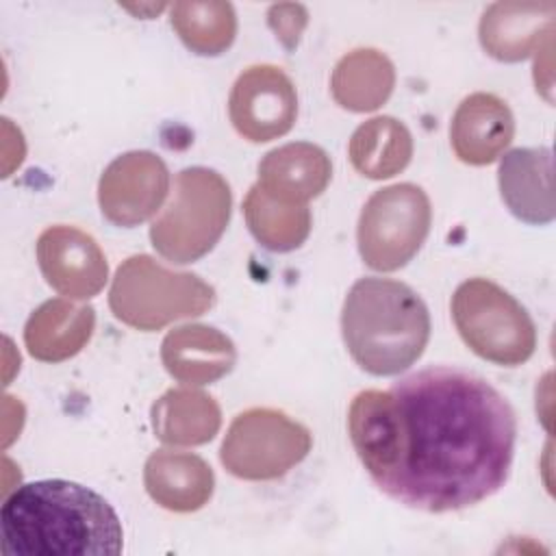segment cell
<instances>
[{"mask_svg": "<svg viewBox=\"0 0 556 556\" xmlns=\"http://www.w3.org/2000/svg\"><path fill=\"white\" fill-rule=\"evenodd\" d=\"M350 441L369 478L426 513L473 506L508 480L517 421L484 378L428 367L389 391H361L348 410Z\"/></svg>", "mask_w": 556, "mask_h": 556, "instance_id": "1", "label": "cell"}, {"mask_svg": "<svg viewBox=\"0 0 556 556\" xmlns=\"http://www.w3.org/2000/svg\"><path fill=\"white\" fill-rule=\"evenodd\" d=\"M0 530L7 556H115L124 539L102 495L59 478L17 486L2 504Z\"/></svg>", "mask_w": 556, "mask_h": 556, "instance_id": "2", "label": "cell"}, {"mask_svg": "<svg viewBox=\"0 0 556 556\" xmlns=\"http://www.w3.org/2000/svg\"><path fill=\"white\" fill-rule=\"evenodd\" d=\"M343 343L371 376L408 369L430 339V313L408 285L393 278H361L343 302Z\"/></svg>", "mask_w": 556, "mask_h": 556, "instance_id": "3", "label": "cell"}, {"mask_svg": "<svg viewBox=\"0 0 556 556\" xmlns=\"http://www.w3.org/2000/svg\"><path fill=\"white\" fill-rule=\"evenodd\" d=\"M232 193L228 182L208 167H187L174 180L167 206L150 226L154 250L178 265L208 254L230 219Z\"/></svg>", "mask_w": 556, "mask_h": 556, "instance_id": "4", "label": "cell"}, {"mask_svg": "<svg viewBox=\"0 0 556 556\" xmlns=\"http://www.w3.org/2000/svg\"><path fill=\"white\" fill-rule=\"evenodd\" d=\"M213 302L215 291L200 276L172 271L148 254L126 258L109 291L113 315L137 330H159L176 319L204 315Z\"/></svg>", "mask_w": 556, "mask_h": 556, "instance_id": "5", "label": "cell"}, {"mask_svg": "<svg viewBox=\"0 0 556 556\" xmlns=\"http://www.w3.org/2000/svg\"><path fill=\"white\" fill-rule=\"evenodd\" d=\"M452 319L460 339L480 358L517 367L536 348V328L528 311L500 285L469 278L452 295Z\"/></svg>", "mask_w": 556, "mask_h": 556, "instance_id": "6", "label": "cell"}, {"mask_svg": "<svg viewBox=\"0 0 556 556\" xmlns=\"http://www.w3.org/2000/svg\"><path fill=\"white\" fill-rule=\"evenodd\" d=\"M432 222L426 191L413 182H397L371 193L365 202L356 241L361 258L376 271L404 267L424 245Z\"/></svg>", "mask_w": 556, "mask_h": 556, "instance_id": "7", "label": "cell"}, {"mask_svg": "<svg viewBox=\"0 0 556 556\" xmlns=\"http://www.w3.org/2000/svg\"><path fill=\"white\" fill-rule=\"evenodd\" d=\"M308 428L276 408L239 413L219 450L222 465L241 480H276L311 452Z\"/></svg>", "mask_w": 556, "mask_h": 556, "instance_id": "8", "label": "cell"}, {"mask_svg": "<svg viewBox=\"0 0 556 556\" xmlns=\"http://www.w3.org/2000/svg\"><path fill=\"white\" fill-rule=\"evenodd\" d=\"M169 193V172L163 159L148 150H132L113 159L98 182L102 215L124 228L156 215Z\"/></svg>", "mask_w": 556, "mask_h": 556, "instance_id": "9", "label": "cell"}, {"mask_svg": "<svg viewBox=\"0 0 556 556\" xmlns=\"http://www.w3.org/2000/svg\"><path fill=\"white\" fill-rule=\"evenodd\" d=\"M228 115L235 130L254 143L287 135L298 115L291 78L276 65H252L232 85Z\"/></svg>", "mask_w": 556, "mask_h": 556, "instance_id": "10", "label": "cell"}, {"mask_svg": "<svg viewBox=\"0 0 556 556\" xmlns=\"http://www.w3.org/2000/svg\"><path fill=\"white\" fill-rule=\"evenodd\" d=\"M46 282L70 300L98 295L109 278L106 256L91 235L74 226H50L37 239Z\"/></svg>", "mask_w": 556, "mask_h": 556, "instance_id": "11", "label": "cell"}, {"mask_svg": "<svg viewBox=\"0 0 556 556\" xmlns=\"http://www.w3.org/2000/svg\"><path fill=\"white\" fill-rule=\"evenodd\" d=\"M497 185L508 211L526 224H549L556 217L554 169L549 148H515L504 154Z\"/></svg>", "mask_w": 556, "mask_h": 556, "instance_id": "12", "label": "cell"}, {"mask_svg": "<svg viewBox=\"0 0 556 556\" xmlns=\"http://www.w3.org/2000/svg\"><path fill=\"white\" fill-rule=\"evenodd\" d=\"M554 2H495L480 20V43L497 61H521L554 35Z\"/></svg>", "mask_w": 556, "mask_h": 556, "instance_id": "13", "label": "cell"}, {"mask_svg": "<svg viewBox=\"0 0 556 556\" xmlns=\"http://www.w3.org/2000/svg\"><path fill=\"white\" fill-rule=\"evenodd\" d=\"M515 137L508 104L493 93H471L454 111L450 141L454 154L469 165L493 163Z\"/></svg>", "mask_w": 556, "mask_h": 556, "instance_id": "14", "label": "cell"}, {"mask_svg": "<svg viewBox=\"0 0 556 556\" xmlns=\"http://www.w3.org/2000/svg\"><path fill=\"white\" fill-rule=\"evenodd\" d=\"M161 358L167 374L176 380L185 384H208L235 367L237 350L217 328L185 324L165 334Z\"/></svg>", "mask_w": 556, "mask_h": 556, "instance_id": "15", "label": "cell"}, {"mask_svg": "<svg viewBox=\"0 0 556 556\" xmlns=\"http://www.w3.org/2000/svg\"><path fill=\"white\" fill-rule=\"evenodd\" d=\"M332 178L330 156L315 143L295 141L274 148L258 163V185L276 200L306 204Z\"/></svg>", "mask_w": 556, "mask_h": 556, "instance_id": "16", "label": "cell"}, {"mask_svg": "<svg viewBox=\"0 0 556 556\" xmlns=\"http://www.w3.org/2000/svg\"><path fill=\"white\" fill-rule=\"evenodd\" d=\"M143 484L159 506L174 513H193L211 500L215 478L208 463L198 454L156 450L146 460Z\"/></svg>", "mask_w": 556, "mask_h": 556, "instance_id": "17", "label": "cell"}, {"mask_svg": "<svg viewBox=\"0 0 556 556\" xmlns=\"http://www.w3.org/2000/svg\"><path fill=\"white\" fill-rule=\"evenodd\" d=\"M96 313L70 300H48L33 311L24 326V343L33 358L61 363L76 356L91 339Z\"/></svg>", "mask_w": 556, "mask_h": 556, "instance_id": "18", "label": "cell"}, {"mask_svg": "<svg viewBox=\"0 0 556 556\" xmlns=\"http://www.w3.org/2000/svg\"><path fill=\"white\" fill-rule=\"evenodd\" d=\"M219 426V404L200 389H169L152 404V430L156 439L167 445L208 443Z\"/></svg>", "mask_w": 556, "mask_h": 556, "instance_id": "19", "label": "cell"}, {"mask_svg": "<svg viewBox=\"0 0 556 556\" xmlns=\"http://www.w3.org/2000/svg\"><path fill=\"white\" fill-rule=\"evenodd\" d=\"M395 85L393 63L378 50L361 48L345 54L332 70L330 91L339 106L365 113L382 106Z\"/></svg>", "mask_w": 556, "mask_h": 556, "instance_id": "20", "label": "cell"}, {"mask_svg": "<svg viewBox=\"0 0 556 556\" xmlns=\"http://www.w3.org/2000/svg\"><path fill=\"white\" fill-rule=\"evenodd\" d=\"M348 154L354 169L365 178H391L410 163L413 137L400 119L378 115L352 132Z\"/></svg>", "mask_w": 556, "mask_h": 556, "instance_id": "21", "label": "cell"}, {"mask_svg": "<svg viewBox=\"0 0 556 556\" xmlns=\"http://www.w3.org/2000/svg\"><path fill=\"white\" fill-rule=\"evenodd\" d=\"M243 215L254 239L271 252H291L311 232V211L306 204L280 202L258 182L243 200Z\"/></svg>", "mask_w": 556, "mask_h": 556, "instance_id": "22", "label": "cell"}, {"mask_svg": "<svg viewBox=\"0 0 556 556\" xmlns=\"http://www.w3.org/2000/svg\"><path fill=\"white\" fill-rule=\"evenodd\" d=\"M172 26L191 52L217 56L230 48L237 17L228 2H176L172 4Z\"/></svg>", "mask_w": 556, "mask_h": 556, "instance_id": "23", "label": "cell"}, {"mask_svg": "<svg viewBox=\"0 0 556 556\" xmlns=\"http://www.w3.org/2000/svg\"><path fill=\"white\" fill-rule=\"evenodd\" d=\"M267 22H269L271 30L276 33L278 41L287 50H293L302 37V30L306 28L308 11L302 4H293V2L274 4L267 11Z\"/></svg>", "mask_w": 556, "mask_h": 556, "instance_id": "24", "label": "cell"}]
</instances>
